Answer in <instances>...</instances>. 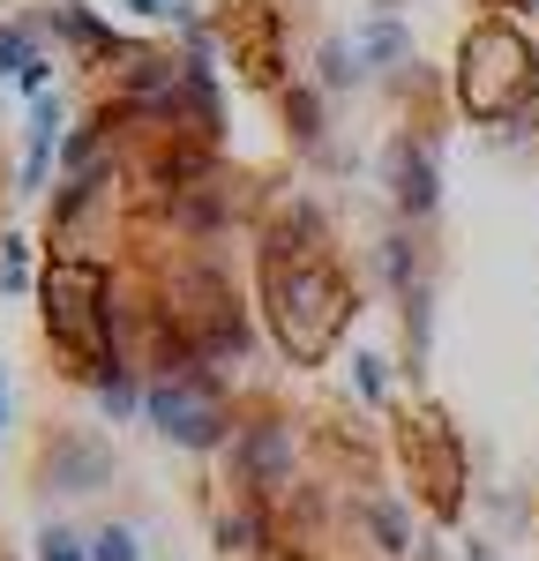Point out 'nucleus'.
I'll return each instance as SVG.
<instances>
[{
	"label": "nucleus",
	"mask_w": 539,
	"mask_h": 561,
	"mask_svg": "<svg viewBox=\"0 0 539 561\" xmlns=\"http://www.w3.org/2000/svg\"><path fill=\"white\" fill-rule=\"evenodd\" d=\"M31 285V255H23V240H8V262H0V293H23Z\"/></svg>",
	"instance_id": "nucleus-15"
},
{
	"label": "nucleus",
	"mask_w": 539,
	"mask_h": 561,
	"mask_svg": "<svg viewBox=\"0 0 539 561\" xmlns=\"http://www.w3.org/2000/svg\"><path fill=\"white\" fill-rule=\"evenodd\" d=\"M0 68H8V76H15L23 90H45V60H38V45L23 38V31H8V23H0Z\"/></svg>",
	"instance_id": "nucleus-8"
},
{
	"label": "nucleus",
	"mask_w": 539,
	"mask_h": 561,
	"mask_svg": "<svg viewBox=\"0 0 539 561\" xmlns=\"http://www.w3.org/2000/svg\"><path fill=\"white\" fill-rule=\"evenodd\" d=\"M270 314H277V337L293 359H322V352L337 345V330H345V285H337V270L314 255H277L270 262Z\"/></svg>",
	"instance_id": "nucleus-1"
},
{
	"label": "nucleus",
	"mask_w": 539,
	"mask_h": 561,
	"mask_svg": "<svg viewBox=\"0 0 539 561\" xmlns=\"http://www.w3.org/2000/svg\"><path fill=\"white\" fill-rule=\"evenodd\" d=\"M90 561H142V547H135L128 524H105V531L90 539Z\"/></svg>",
	"instance_id": "nucleus-13"
},
{
	"label": "nucleus",
	"mask_w": 539,
	"mask_h": 561,
	"mask_svg": "<svg viewBox=\"0 0 539 561\" xmlns=\"http://www.w3.org/2000/svg\"><path fill=\"white\" fill-rule=\"evenodd\" d=\"M98 472H105V457H98L90 442H68V449H60V479H68V494H90Z\"/></svg>",
	"instance_id": "nucleus-10"
},
{
	"label": "nucleus",
	"mask_w": 539,
	"mask_h": 561,
	"mask_svg": "<svg viewBox=\"0 0 539 561\" xmlns=\"http://www.w3.org/2000/svg\"><path fill=\"white\" fill-rule=\"evenodd\" d=\"M367 524H375V539H382V554H404V539H412V524H404L398 502H367Z\"/></svg>",
	"instance_id": "nucleus-11"
},
{
	"label": "nucleus",
	"mask_w": 539,
	"mask_h": 561,
	"mask_svg": "<svg viewBox=\"0 0 539 561\" xmlns=\"http://www.w3.org/2000/svg\"><path fill=\"white\" fill-rule=\"evenodd\" d=\"M0 427H8V389H0Z\"/></svg>",
	"instance_id": "nucleus-16"
},
{
	"label": "nucleus",
	"mask_w": 539,
	"mask_h": 561,
	"mask_svg": "<svg viewBox=\"0 0 539 561\" xmlns=\"http://www.w3.org/2000/svg\"><path fill=\"white\" fill-rule=\"evenodd\" d=\"M142 412H150V420H158V434H165V442H180V449H218V442H225L218 382H210L203 367H187V375H165V382H150Z\"/></svg>",
	"instance_id": "nucleus-4"
},
{
	"label": "nucleus",
	"mask_w": 539,
	"mask_h": 561,
	"mask_svg": "<svg viewBox=\"0 0 539 561\" xmlns=\"http://www.w3.org/2000/svg\"><path fill=\"white\" fill-rule=\"evenodd\" d=\"M232 465H240V479H248L255 494H270L277 479L293 472V434L270 427V420H263V427H248L240 442H232Z\"/></svg>",
	"instance_id": "nucleus-6"
},
{
	"label": "nucleus",
	"mask_w": 539,
	"mask_h": 561,
	"mask_svg": "<svg viewBox=\"0 0 539 561\" xmlns=\"http://www.w3.org/2000/svg\"><path fill=\"white\" fill-rule=\"evenodd\" d=\"M45 330H53L60 345L113 359V352H105L113 307H105V277H98L90 262H53V277H45Z\"/></svg>",
	"instance_id": "nucleus-3"
},
{
	"label": "nucleus",
	"mask_w": 539,
	"mask_h": 561,
	"mask_svg": "<svg viewBox=\"0 0 539 561\" xmlns=\"http://www.w3.org/2000/svg\"><path fill=\"white\" fill-rule=\"evenodd\" d=\"M532 68H539V53L509 23H480L465 38V53H457V98L480 121H509L525 105V90H532Z\"/></svg>",
	"instance_id": "nucleus-2"
},
{
	"label": "nucleus",
	"mask_w": 539,
	"mask_h": 561,
	"mask_svg": "<svg viewBox=\"0 0 539 561\" xmlns=\"http://www.w3.org/2000/svg\"><path fill=\"white\" fill-rule=\"evenodd\" d=\"M38 561H90V547L68 531V524H45L38 531Z\"/></svg>",
	"instance_id": "nucleus-14"
},
{
	"label": "nucleus",
	"mask_w": 539,
	"mask_h": 561,
	"mask_svg": "<svg viewBox=\"0 0 539 561\" xmlns=\"http://www.w3.org/2000/svg\"><path fill=\"white\" fill-rule=\"evenodd\" d=\"M353 53H359V68H367V60H398V53H404V31H398V23H367V38H359Z\"/></svg>",
	"instance_id": "nucleus-12"
},
{
	"label": "nucleus",
	"mask_w": 539,
	"mask_h": 561,
	"mask_svg": "<svg viewBox=\"0 0 539 561\" xmlns=\"http://www.w3.org/2000/svg\"><path fill=\"white\" fill-rule=\"evenodd\" d=\"M382 180H390V203H398L404 217H427L435 210V150L427 142H412V135H398L390 142V158H382Z\"/></svg>",
	"instance_id": "nucleus-5"
},
{
	"label": "nucleus",
	"mask_w": 539,
	"mask_h": 561,
	"mask_svg": "<svg viewBox=\"0 0 539 561\" xmlns=\"http://www.w3.org/2000/svg\"><path fill=\"white\" fill-rule=\"evenodd\" d=\"M53 150H68L60 142V98H38V113H31V158H23V187H38V173H45V158Z\"/></svg>",
	"instance_id": "nucleus-7"
},
{
	"label": "nucleus",
	"mask_w": 539,
	"mask_h": 561,
	"mask_svg": "<svg viewBox=\"0 0 539 561\" xmlns=\"http://www.w3.org/2000/svg\"><path fill=\"white\" fill-rule=\"evenodd\" d=\"M142 397H150V389H135V382H128V367H121V359H98V404H105L113 420H128V412H135V404H142Z\"/></svg>",
	"instance_id": "nucleus-9"
}]
</instances>
